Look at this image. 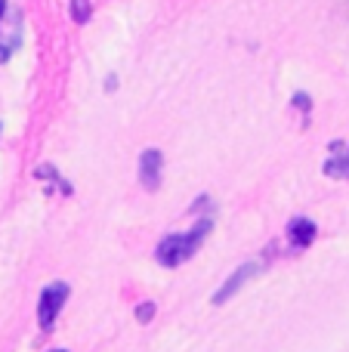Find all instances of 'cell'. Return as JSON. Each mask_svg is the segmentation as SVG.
Segmentation results:
<instances>
[{
	"label": "cell",
	"mask_w": 349,
	"mask_h": 352,
	"mask_svg": "<svg viewBox=\"0 0 349 352\" xmlns=\"http://www.w3.org/2000/svg\"><path fill=\"white\" fill-rule=\"evenodd\" d=\"M294 105H297V109H303V111H309V96H306V93H297Z\"/></svg>",
	"instance_id": "obj_9"
},
{
	"label": "cell",
	"mask_w": 349,
	"mask_h": 352,
	"mask_svg": "<svg viewBox=\"0 0 349 352\" xmlns=\"http://www.w3.org/2000/svg\"><path fill=\"white\" fill-rule=\"evenodd\" d=\"M10 53H12V50H10V43H0V62H6V59H10Z\"/></svg>",
	"instance_id": "obj_10"
},
{
	"label": "cell",
	"mask_w": 349,
	"mask_h": 352,
	"mask_svg": "<svg viewBox=\"0 0 349 352\" xmlns=\"http://www.w3.org/2000/svg\"><path fill=\"white\" fill-rule=\"evenodd\" d=\"M161 167H164V158H161L158 148H146L142 158H139V182H142V188L155 192V188L161 186Z\"/></svg>",
	"instance_id": "obj_3"
},
{
	"label": "cell",
	"mask_w": 349,
	"mask_h": 352,
	"mask_svg": "<svg viewBox=\"0 0 349 352\" xmlns=\"http://www.w3.org/2000/svg\"><path fill=\"white\" fill-rule=\"evenodd\" d=\"M152 318H155V303H139V306H136V322L148 324Z\"/></svg>",
	"instance_id": "obj_8"
},
{
	"label": "cell",
	"mask_w": 349,
	"mask_h": 352,
	"mask_svg": "<svg viewBox=\"0 0 349 352\" xmlns=\"http://www.w3.org/2000/svg\"><path fill=\"white\" fill-rule=\"evenodd\" d=\"M344 146L346 142H331V152L337 158H331L325 164V176H334V179H349V158L344 155Z\"/></svg>",
	"instance_id": "obj_6"
},
{
	"label": "cell",
	"mask_w": 349,
	"mask_h": 352,
	"mask_svg": "<svg viewBox=\"0 0 349 352\" xmlns=\"http://www.w3.org/2000/svg\"><path fill=\"white\" fill-rule=\"evenodd\" d=\"M53 352H65V349H53Z\"/></svg>",
	"instance_id": "obj_13"
},
{
	"label": "cell",
	"mask_w": 349,
	"mask_h": 352,
	"mask_svg": "<svg viewBox=\"0 0 349 352\" xmlns=\"http://www.w3.org/2000/svg\"><path fill=\"white\" fill-rule=\"evenodd\" d=\"M214 229V219H198L195 226H192L189 232H179V235H167L161 238L158 250H155V256H158L161 266L167 269H177L183 266L185 260H192V256L198 254V248H201V241L207 238V232Z\"/></svg>",
	"instance_id": "obj_1"
},
{
	"label": "cell",
	"mask_w": 349,
	"mask_h": 352,
	"mask_svg": "<svg viewBox=\"0 0 349 352\" xmlns=\"http://www.w3.org/2000/svg\"><path fill=\"white\" fill-rule=\"evenodd\" d=\"M65 300H68V285H65V281H53V285L43 287L41 303H37V318H41V328L43 331L53 328V322L59 318Z\"/></svg>",
	"instance_id": "obj_2"
},
{
	"label": "cell",
	"mask_w": 349,
	"mask_h": 352,
	"mask_svg": "<svg viewBox=\"0 0 349 352\" xmlns=\"http://www.w3.org/2000/svg\"><path fill=\"white\" fill-rule=\"evenodd\" d=\"M315 223L313 219H306V217H297V219H291L288 223V241L294 244V248H309V244L315 241Z\"/></svg>",
	"instance_id": "obj_5"
},
{
	"label": "cell",
	"mask_w": 349,
	"mask_h": 352,
	"mask_svg": "<svg viewBox=\"0 0 349 352\" xmlns=\"http://www.w3.org/2000/svg\"><path fill=\"white\" fill-rule=\"evenodd\" d=\"M68 12H71V19L78 25H87L90 22V0H71V6H68Z\"/></svg>",
	"instance_id": "obj_7"
},
{
	"label": "cell",
	"mask_w": 349,
	"mask_h": 352,
	"mask_svg": "<svg viewBox=\"0 0 349 352\" xmlns=\"http://www.w3.org/2000/svg\"><path fill=\"white\" fill-rule=\"evenodd\" d=\"M254 275H257V263H245V266H238V269H235V275H232V278H229L226 285H223L220 291L214 294V303L220 306V303H226L229 297H235V291H238V287L245 285L247 278H254Z\"/></svg>",
	"instance_id": "obj_4"
},
{
	"label": "cell",
	"mask_w": 349,
	"mask_h": 352,
	"mask_svg": "<svg viewBox=\"0 0 349 352\" xmlns=\"http://www.w3.org/2000/svg\"><path fill=\"white\" fill-rule=\"evenodd\" d=\"M3 10H6V3H3V0H0V19H3Z\"/></svg>",
	"instance_id": "obj_11"
},
{
	"label": "cell",
	"mask_w": 349,
	"mask_h": 352,
	"mask_svg": "<svg viewBox=\"0 0 349 352\" xmlns=\"http://www.w3.org/2000/svg\"><path fill=\"white\" fill-rule=\"evenodd\" d=\"M344 155H346V158H349V146H344Z\"/></svg>",
	"instance_id": "obj_12"
}]
</instances>
